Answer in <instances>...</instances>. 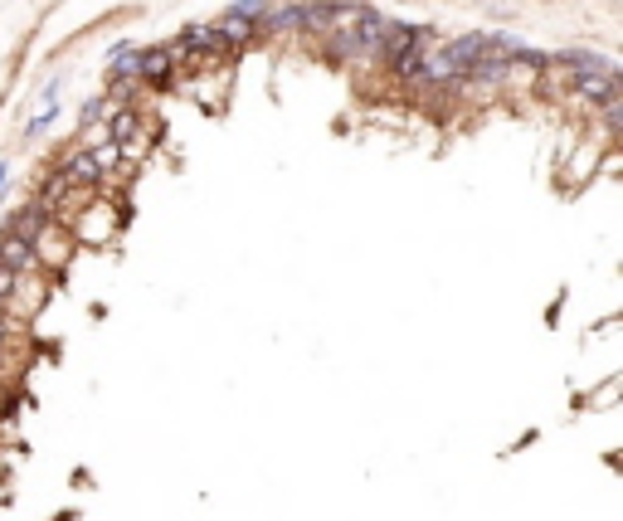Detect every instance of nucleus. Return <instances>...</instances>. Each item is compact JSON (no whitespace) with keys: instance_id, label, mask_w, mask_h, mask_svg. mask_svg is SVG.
Here are the masks:
<instances>
[{"instance_id":"f257e3e1","label":"nucleus","mask_w":623,"mask_h":521,"mask_svg":"<svg viewBox=\"0 0 623 521\" xmlns=\"http://www.w3.org/2000/svg\"><path fill=\"white\" fill-rule=\"evenodd\" d=\"M122 200H127V195H103V190H93V195L83 200V210L64 224V229L74 234V244H88V249H108V244H117Z\"/></svg>"},{"instance_id":"39448f33","label":"nucleus","mask_w":623,"mask_h":521,"mask_svg":"<svg viewBox=\"0 0 623 521\" xmlns=\"http://www.w3.org/2000/svg\"><path fill=\"white\" fill-rule=\"evenodd\" d=\"M210 30L220 35V44L229 49V54H244V49H254V20H244L239 10H224Z\"/></svg>"},{"instance_id":"6e6552de","label":"nucleus","mask_w":623,"mask_h":521,"mask_svg":"<svg viewBox=\"0 0 623 521\" xmlns=\"http://www.w3.org/2000/svg\"><path fill=\"white\" fill-rule=\"evenodd\" d=\"M112 103H117L112 93H98V98H88V103L78 108V127H88V122H103V117L112 112Z\"/></svg>"},{"instance_id":"423d86ee","label":"nucleus","mask_w":623,"mask_h":521,"mask_svg":"<svg viewBox=\"0 0 623 521\" xmlns=\"http://www.w3.org/2000/svg\"><path fill=\"white\" fill-rule=\"evenodd\" d=\"M0 263H5L10 273H30V268H39L30 239H25V234H15V229H5V234H0Z\"/></svg>"},{"instance_id":"9b49d317","label":"nucleus","mask_w":623,"mask_h":521,"mask_svg":"<svg viewBox=\"0 0 623 521\" xmlns=\"http://www.w3.org/2000/svg\"><path fill=\"white\" fill-rule=\"evenodd\" d=\"M5 181H10V166H0V190H5Z\"/></svg>"},{"instance_id":"7ed1b4c3","label":"nucleus","mask_w":623,"mask_h":521,"mask_svg":"<svg viewBox=\"0 0 623 521\" xmlns=\"http://www.w3.org/2000/svg\"><path fill=\"white\" fill-rule=\"evenodd\" d=\"M49 302V273L44 268H30V273H15V288H10V298H5V317L10 322H30L39 317V307Z\"/></svg>"},{"instance_id":"20e7f679","label":"nucleus","mask_w":623,"mask_h":521,"mask_svg":"<svg viewBox=\"0 0 623 521\" xmlns=\"http://www.w3.org/2000/svg\"><path fill=\"white\" fill-rule=\"evenodd\" d=\"M171 54H166V44H151V49H137V88H171Z\"/></svg>"},{"instance_id":"9d476101","label":"nucleus","mask_w":623,"mask_h":521,"mask_svg":"<svg viewBox=\"0 0 623 521\" xmlns=\"http://www.w3.org/2000/svg\"><path fill=\"white\" fill-rule=\"evenodd\" d=\"M10 288H15V273L0 263V307H5V298H10Z\"/></svg>"},{"instance_id":"f03ea898","label":"nucleus","mask_w":623,"mask_h":521,"mask_svg":"<svg viewBox=\"0 0 623 521\" xmlns=\"http://www.w3.org/2000/svg\"><path fill=\"white\" fill-rule=\"evenodd\" d=\"M30 249H35V263L54 278V273H64L69 263H74V254H78V244H74V234L64 229L59 220H44L35 224V234H30Z\"/></svg>"},{"instance_id":"1a4fd4ad","label":"nucleus","mask_w":623,"mask_h":521,"mask_svg":"<svg viewBox=\"0 0 623 521\" xmlns=\"http://www.w3.org/2000/svg\"><path fill=\"white\" fill-rule=\"evenodd\" d=\"M54 122H59V98H54V103H44V108L30 117V137H39V132H44V127H54Z\"/></svg>"},{"instance_id":"0eeeda50","label":"nucleus","mask_w":623,"mask_h":521,"mask_svg":"<svg viewBox=\"0 0 623 521\" xmlns=\"http://www.w3.org/2000/svg\"><path fill=\"white\" fill-rule=\"evenodd\" d=\"M117 83H137V44H112L108 54V88H117Z\"/></svg>"}]
</instances>
